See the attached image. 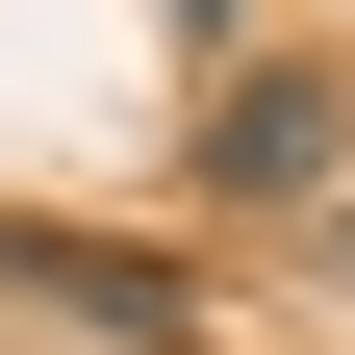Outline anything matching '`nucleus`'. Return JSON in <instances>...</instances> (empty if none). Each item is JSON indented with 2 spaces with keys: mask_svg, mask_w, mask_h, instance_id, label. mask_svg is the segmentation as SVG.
I'll return each mask as SVG.
<instances>
[{
  "mask_svg": "<svg viewBox=\"0 0 355 355\" xmlns=\"http://www.w3.org/2000/svg\"><path fill=\"white\" fill-rule=\"evenodd\" d=\"M330 178H355V76H330V51H254L229 102H203V203L279 229V203H330Z\"/></svg>",
  "mask_w": 355,
  "mask_h": 355,
  "instance_id": "nucleus-1",
  "label": "nucleus"
},
{
  "mask_svg": "<svg viewBox=\"0 0 355 355\" xmlns=\"http://www.w3.org/2000/svg\"><path fill=\"white\" fill-rule=\"evenodd\" d=\"M0 279H26V304H76V330H127V355H178V330H203V279H153V254H76V229H0Z\"/></svg>",
  "mask_w": 355,
  "mask_h": 355,
  "instance_id": "nucleus-2",
  "label": "nucleus"
}]
</instances>
